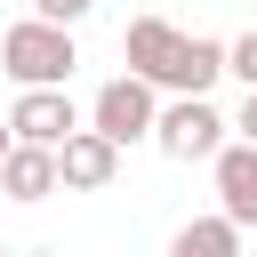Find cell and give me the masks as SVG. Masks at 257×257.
I'll return each instance as SVG.
<instances>
[{
  "instance_id": "8",
  "label": "cell",
  "mask_w": 257,
  "mask_h": 257,
  "mask_svg": "<svg viewBox=\"0 0 257 257\" xmlns=\"http://www.w3.org/2000/svg\"><path fill=\"white\" fill-rule=\"evenodd\" d=\"M0 193H8V201H48V193H64L56 145H24V137H16V153L0 161Z\"/></svg>"
},
{
  "instance_id": "5",
  "label": "cell",
  "mask_w": 257,
  "mask_h": 257,
  "mask_svg": "<svg viewBox=\"0 0 257 257\" xmlns=\"http://www.w3.org/2000/svg\"><path fill=\"white\" fill-rule=\"evenodd\" d=\"M56 169H64V193H104V185L120 177V145H112L96 120H80V128L56 145Z\"/></svg>"
},
{
  "instance_id": "6",
  "label": "cell",
  "mask_w": 257,
  "mask_h": 257,
  "mask_svg": "<svg viewBox=\"0 0 257 257\" xmlns=\"http://www.w3.org/2000/svg\"><path fill=\"white\" fill-rule=\"evenodd\" d=\"M8 120H16V137H24V145H64V137L80 128V112H72L64 80H48V88H24V96L8 104Z\"/></svg>"
},
{
  "instance_id": "12",
  "label": "cell",
  "mask_w": 257,
  "mask_h": 257,
  "mask_svg": "<svg viewBox=\"0 0 257 257\" xmlns=\"http://www.w3.org/2000/svg\"><path fill=\"white\" fill-rule=\"evenodd\" d=\"M233 128H241V137H249V145H257V88H249V96H241V112H233Z\"/></svg>"
},
{
  "instance_id": "2",
  "label": "cell",
  "mask_w": 257,
  "mask_h": 257,
  "mask_svg": "<svg viewBox=\"0 0 257 257\" xmlns=\"http://www.w3.org/2000/svg\"><path fill=\"white\" fill-rule=\"evenodd\" d=\"M80 48H72V24H48V16H24L0 32V72L16 88H48V80H72Z\"/></svg>"
},
{
  "instance_id": "1",
  "label": "cell",
  "mask_w": 257,
  "mask_h": 257,
  "mask_svg": "<svg viewBox=\"0 0 257 257\" xmlns=\"http://www.w3.org/2000/svg\"><path fill=\"white\" fill-rule=\"evenodd\" d=\"M120 56H128V72H145V80L169 88V96H209V88L225 80V40L177 32L169 16H137V24L120 32Z\"/></svg>"
},
{
  "instance_id": "4",
  "label": "cell",
  "mask_w": 257,
  "mask_h": 257,
  "mask_svg": "<svg viewBox=\"0 0 257 257\" xmlns=\"http://www.w3.org/2000/svg\"><path fill=\"white\" fill-rule=\"evenodd\" d=\"M225 112L209 104V96H177V104H161V120H153V145L169 153V161H209L217 145H225Z\"/></svg>"
},
{
  "instance_id": "9",
  "label": "cell",
  "mask_w": 257,
  "mask_h": 257,
  "mask_svg": "<svg viewBox=\"0 0 257 257\" xmlns=\"http://www.w3.org/2000/svg\"><path fill=\"white\" fill-rule=\"evenodd\" d=\"M241 233H249V225L225 217V209H217V217H193V225H177V257H233Z\"/></svg>"
},
{
  "instance_id": "13",
  "label": "cell",
  "mask_w": 257,
  "mask_h": 257,
  "mask_svg": "<svg viewBox=\"0 0 257 257\" xmlns=\"http://www.w3.org/2000/svg\"><path fill=\"white\" fill-rule=\"evenodd\" d=\"M8 153H16V120H0V161H8Z\"/></svg>"
},
{
  "instance_id": "11",
  "label": "cell",
  "mask_w": 257,
  "mask_h": 257,
  "mask_svg": "<svg viewBox=\"0 0 257 257\" xmlns=\"http://www.w3.org/2000/svg\"><path fill=\"white\" fill-rule=\"evenodd\" d=\"M96 0H32V16H48V24H80Z\"/></svg>"
},
{
  "instance_id": "10",
  "label": "cell",
  "mask_w": 257,
  "mask_h": 257,
  "mask_svg": "<svg viewBox=\"0 0 257 257\" xmlns=\"http://www.w3.org/2000/svg\"><path fill=\"white\" fill-rule=\"evenodd\" d=\"M225 72H233L241 88H257V24H249L241 40H225Z\"/></svg>"
},
{
  "instance_id": "3",
  "label": "cell",
  "mask_w": 257,
  "mask_h": 257,
  "mask_svg": "<svg viewBox=\"0 0 257 257\" xmlns=\"http://www.w3.org/2000/svg\"><path fill=\"white\" fill-rule=\"evenodd\" d=\"M88 120L128 153L137 137H153V120H161V88L145 80V72H120V80H104L96 88V104H88Z\"/></svg>"
},
{
  "instance_id": "7",
  "label": "cell",
  "mask_w": 257,
  "mask_h": 257,
  "mask_svg": "<svg viewBox=\"0 0 257 257\" xmlns=\"http://www.w3.org/2000/svg\"><path fill=\"white\" fill-rule=\"evenodd\" d=\"M209 169H217V209L241 217V225H257V145L233 137V145L209 153Z\"/></svg>"
}]
</instances>
